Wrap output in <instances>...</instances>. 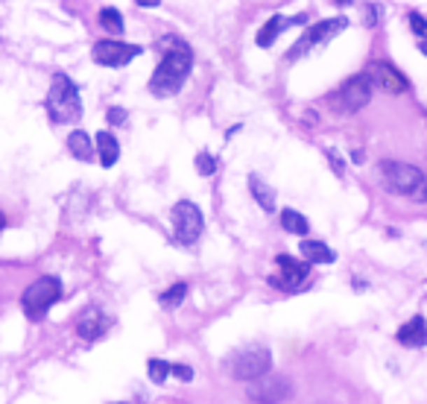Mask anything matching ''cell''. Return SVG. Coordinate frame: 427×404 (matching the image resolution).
Returning <instances> with one entry per match:
<instances>
[{
	"label": "cell",
	"instance_id": "4316f807",
	"mask_svg": "<svg viewBox=\"0 0 427 404\" xmlns=\"http://www.w3.org/2000/svg\"><path fill=\"white\" fill-rule=\"evenodd\" d=\"M173 375H176L178 381H193V369L185 366V363H173Z\"/></svg>",
	"mask_w": 427,
	"mask_h": 404
},
{
	"label": "cell",
	"instance_id": "7402d4cb",
	"mask_svg": "<svg viewBox=\"0 0 427 404\" xmlns=\"http://www.w3.org/2000/svg\"><path fill=\"white\" fill-rule=\"evenodd\" d=\"M146 369H150V381H153V384H164V381L173 375V363L158 361V358H153L150 363H146Z\"/></svg>",
	"mask_w": 427,
	"mask_h": 404
},
{
	"label": "cell",
	"instance_id": "8992f818",
	"mask_svg": "<svg viewBox=\"0 0 427 404\" xmlns=\"http://www.w3.org/2000/svg\"><path fill=\"white\" fill-rule=\"evenodd\" d=\"M372 94H374V85H372L369 74H357V76L346 79V83L340 85V91L331 97V106L337 111H346V115H351V111H360L363 106H369Z\"/></svg>",
	"mask_w": 427,
	"mask_h": 404
},
{
	"label": "cell",
	"instance_id": "ffe728a7",
	"mask_svg": "<svg viewBox=\"0 0 427 404\" xmlns=\"http://www.w3.org/2000/svg\"><path fill=\"white\" fill-rule=\"evenodd\" d=\"M281 225H284V232H290V235H302V237L310 232L307 217L299 214L295 208H284V211H281Z\"/></svg>",
	"mask_w": 427,
	"mask_h": 404
},
{
	"label": "cell",
	"instance_id": "6da1fadb",
	"mask_svg": "<svg viewBox=\"0 0 427 404\" xmlns=\"http://www.w3.org/2000/svg\"><path fill=\"white\" fill-rule=\"evenodd\" d=\"M190 64H193V53L185 44H176L173 50L164 53V59L158 62V68L150 79V91L155 97H173L182 91L185 79L190 76Z\"/></svg>",
	"mask_w": 427,
	"mask_h": 404
},
{
	"label": "cell",
	"instance_id": "9a60e30c",
	"mask_svg": "<svg viewBox=\"0 0 427 404\" xmlns=\"http://www.w3.org/2000/svg\"><path fill=\"white\" fill-rule=\"evenodd\" d=\"M299 249L307 264H334L337 261V252L328 244H322V240H302Z\"/></svg>",
	"mask_w": 427,
	"mask_h": 404
},
{
	"label": "cell",
	"instance_id": "d6986e66",
	"mask_svg": "<svg viewBox=\"0 0 427 404\" xmlns=\"http://www.w3.org/2000/svg\"><path fill=\"white\" fill-rule=\"evenodd\" d=\"M249 188H252V197H255V202L264 208L267 214H272L275 211V190L260 179V176H249Z\"/></svg>",
	"mask_w": 427,
	"mask_h": 404
},
{
	"label": "cell",
	"instance_id": "f1b7e54d",
	"mask_svg": "<svg viewBox=\"0 0 427 404\" xmlns=\"http://www.w3.org/2000/svg\"><path fill=\"white\" fill-rule=\"evenodd\" d=\"M138 6H146V9H155V6H161V0H135Z\"/></svg>",
	"mask_w": 427,
	"mask_h": 404
},
{
	"label": "cell",
	"instance_id": "cb8c5ba5",
	"mask_svg": "<svg viewBox=\"0 0 427 404\" xmlns=\"http://www.w3.org/2000/svg\"><path fill=\"white\" fill-rule=\"evenodd\" d=\"M196 170H200V176H214L217 173V158L211 153H200L196 155Z\"/></svg>",
	"mask_w": 427,
	"mask_h": 404
},
{
	"label": "cell",
	"instance_id": "ac0fdd59",
	"mask_svg": "<svg viewBox=\"0 0 427 404\" xmlns=\"http://www.w3.org/2000/svg\"><path fill=\"white\" fill-rule=\"evenodd\" d=\"M68 150L79 161H94V138L88 132H82V129H76L68 138Z\"/></svg>",
	"mask_w": 427,
	"mask_h": 404
},
{
	"label": "cell",
	"instance_id": "4dcf8cb0",
	"mask_svg": "<svg viewBox=\"0 0 427 404\" xmlns=\"http://www.w3.org/2000/svg\"><path fill=\"white\" fill-rule=\"evenodd\" d=\"M340 4H351V0H340Z\"/></svg>",
	"mask_w": 427,
	"mask_h": 404
},
{
	"label": "cell",
	"instance_id": "44dd1931",
	"mask_svg": "<svg viewBox=\"0 0 427 404\" xmlns=\"http://www.w3.org/2000/svg\"><path fill=\"white\" fill-rule=\"evenodd\" d=\"M185 296H188V284L185 281H178V284H173L170 290H164V293H161V305H164V308H178V305H182L185 302Z\"/></svg>",
	"mask_w": 427,
	"mask_h": 404
},
{
	"label": "cell",
	"instance_id": "4fadbf2b",
	"mask_svg": "<svg viewBox=\"0 0 427 404\" xmlns=\"http://www.w3.org/2000/svg\"><path fill=\"white\" fill-rule=\"evenodd\" d=\"M111 326V319L103 314V311H97V308H88V311H82V316L76 319V334L82 337V340H97V337H103Z\"/></svg>",
	"mask_w": 427,
	"mask_h": 404
},
{
	"label": "cell",
	"instance_id": "603a6c76",
	"mask_svg": "<svg viewBox=\"0 0 427 404\" xmlns=\"http://www.w3.org/2000/svg\"><path fill=\"white\" fill-rule=\"evenodd\" d=\"M100 24H103L108 32H123V15H120L118 9L106 6V9H100Z\"/></svg>",
	"mask_w": 427,
	"mask_h": 404
},
{
	"label": "cell",
	"instance_id": "8fae6325",
	"mask_svg": "<svg viewBox=\"0 0 427 404\" xmlns=\"http://www.w3.org/2000/svg\"><path fill=\"white\" fill-rule=\"evenodd\" d=\"M275 264L281 267V276H272V279H270L275 287L290 290V293H295V290H304V287H307V279H310V264H307V261L302 264V261H295V258H290V255H278Z\"/></svg>",
	"mask_w": 427,
	"mask_h": 404
},
{
	"label": "cell",
	"instance_id": "ba28073f",
	"mask_svg": "<svg viewBox=\"0 0 427 404\" xmlns=\"http://www.w3.org/2000/svg\"><path fill=\"white\" fill-rule=\"evenodd\" d=\"M170 217H173L176 240H178L182 246H190V244H196V240H200L205 220H202V211H200V208H196L193 202H188V200L176 202L173 211H170Z\"/></svg>",
	"mask_w": 427,
	"mask_h": 404
},
{
	"label": "cell",
	"instance_id": "3957f363",
	"mask_svg": "<svg viewBox=\"0 0 427 404\" xmlns=\"http://www.w3.org/2000/svg\"><path fill=\"white\" fill-rule=\"evenodd\" d=\"M59 299H62V281H59L56 276H41L38 281H32V284L24 290L21 308H24V314H27L32 322H38V319H44V314L50 311Z\"/></svg>",
	"mask_w": 427,
	"mask_h": 404
},
{
	"label": "cell",
	"instance_id": "52a82bcc",
	"mask_svg": "<svg viewBox=\"0 0 427 404\" xmlns=\"http://www.w3.org/2000/svg\"><path fill=\"white\" fill-rule=\"evenodd\" d=\"M381 179H384L386 190L410 197V193H416L421 188L424 173L419 167H413V165H404V161H384L381 165Z\"/></svg>",
	"mask_w": 427,
	"mask_h": 404
},
{
	"label": "cell",
	"instance_id": "1f68e13d",
	"mask_svg": "<svg viewBox=\"0 0 427 404\" xmlns=\"http://www.w3.org/2000/svg\"><path fill=\"white\" fill-rule=\"evenodd\" d=\"M114 404H126V401H114Z\"/></svg>",
	"mask_w": 427,
	"mask_h": 404
},
{
	"label": "cell",
	"instance_id": "9c48e42d",
	"mask_svg": "<svg viewBox=\"0 0 427 404\" xmlns=\"http://www.w3.org/2000/svg\"><path fill=\"white\" fill-rule=\"evenodd\" d=\"M293 396V384L281 375H272V372H264L260 378L249 381V398L258 401V404H281Z\"/></svg>",
	"mask_w": 427,
	"mask_h": 404
},
{
	"label": "cell",
	"instance_id": "5bb4252c",
	"mask_svg": "<svg viewBox=\"0 0 427 404\" xmlns=\"http://www.w3.org/2000/svg\"><path fill=\"white\" fill-rule=\"evenodd\" d=\"M396 340L401 346H407V349H424L427 346V322H424V316H413L407 326H401L398 334H396Z\"/></svg>",
	"mask_w": 427,
	"mask_h": 404
},
{
	"label": "cell",
	"instance_id": "e0dca14e",
	"mask_svg": "<svg viewBox=\"0 0 427 404\" xmlns=\"http://www.w3.org/2000/svg\"><path fill=\"white\" fill-rule=\"evenodd\" d=\"M94 147H97V153H100V165L103 167H114V161L120 158V144L111 132H97Z\"/></svg>",
	"mask_w": 427,
	"mask_h": 404
},
{
	"label": "cell",
	"instance_id": "f546056e",
	"mask_svg": "<svg viewBox=\"0 0 427 404\" xmlns=\"http://www.w3.org/2000/svg\"><path fill=\"white\" fill-rule=\"evenodd\" d=\"M413 197H419V200H427V179L421 182V188H419V190L413 193Z\"/></svg>",
	"mask_w": 427,
	"mask_h": 404
},
{
	"label": "cell",
	"instance_id": "484cf974",
	"mask_svg": "<svg viewBox=\"0 0 427 404\" xmlns=\"http://www.w3.org/2000/svg\"><path fill=\"white\" fill-rule=\"evenodd\" d=\"M381 15H384V9L377 4H366V27H374L377 21H381Z\"/></svg>",
	"mask_w": 427,
	"mask_h": 404
},
{
	"label": "cell",
	"instance_id": "83f0119b",
	"mask_svg": "<svg viewBox=\"0 0 427 404\" xmlns=\"http://www.w3.org/2000/svg\"><path fill=\"white\" fill-rule=\"evenodd\" d=\"M123 120H126V111H123V109H118V106H114V109H108V123L120 126Z\"/></svg>",
	"mask_w": 427,
	"mask_h": 404
},
{
	"label": "cell",
	"instance_id": "d4e9b609",
	"mask_svg": "<svg viewBox=\"0 0 427 404\" xmlns=\"http://www.w3.org/2000/svg\"><path fill=\"white\" fill-rule=\"evenodd\" d=\"M410 27H413V32H416L419 39L427 41V18H421L419 12H413V15H410Z\"/></svg>",
	"mask_w": 427,
	"mask_h": 404
},
{
	"label": "cell",
	"instance_id": "30bf717a",
	"mask_svg": "<svg viewBox=\"0 0 427 404\" xmlns=\"http://www.w3.org/2000/svg\"><path fill=\"white\" fill-rule=\"evenodd\" d=\"M144 50L138 44H123V41H97L91 47V59L97 64H106V68H123V64H129L132 59H138Z\"/></svg>",
	"mask_w": 427,
	"mask_h": 404
},
{
	"label": "cell",
	"instance_id": "5b68a950",
	"mask_svg": "<svg viewBox=\"0 0 427 404\" xmlns=\"http://www.w3.org/2000/svg\"><path fill=\"white\" fill-rule=\"evenodd\" d=\"M349 27V18H328V21H319L316 27H310L304 36L293 44V50H290V62H299V59H304L307 53H314V50H319V47H325L331 39H337L342 29Z\"/></svg>",
	"mask_w": 427,
	"mask_h": 404
},
{
	"label": "cell",
	"instance_id": "277c9868",
	"mask_svg": "<svg viewBox=\"0 0 427 404\" xmlns=\"http://www.w3.org/2000/svg\"><path fill=\"white\" fill-rule=\"evenodd\" d=\"M270 366H272V354L264 346L240 349V351H234L232 358L225 361L228 375L237 378V381H246V384L255 381V378H260L264 372H270Z\"/></svg>",
	"mask_w": 427,
	"mask_h": 404
},
{
	"label": "cell",
	"instance_id": "7c38bea8",
	"mask_svg": "<svg viewBox=\"0 0 427 404\" xmlns=\"http://www.w3.org/2000/svg\"><path fill=\"white\" fill-rule=\"evenodd\" d=\"M369 79H372V85L384 88L386 94H404L410 88V83L404 79V74L392 68L389 62H372L369 64Z\"/></svg>",
	"mask_w": 427,
	"mask_h": 404
},
{
	"label": "cell",
	"instance_id": "2e32d148",
	"mask_svg": "<svg viewBox=\"0 0 427 404\" xmlns=\"http://www.w3.org/2000/svg\"><path fill=\"white\" fill-rule=\"evenodd\" d=\"M302 21L304 18H284V15H272V18L258 32V47H272L275 39H278V32H281L287 24H302Z\"/></svg>",
	"mask_w": 427,
	"mask_h": 404
},
{
	"label": "cell",
	"instance_id": "7a4b0ae2",
	"mask_svg": "<svg viewBox=\"0 0 427 404\" xmlns=\"http://www.w3.org/2000/svg\"><path fill=\"white\" fill-rule=\"evenodd\" d=\"M47 115L53 123H74L82 118V100H79V88L71 83V76L56 74L50 94H47Z\"/></svg>",
	"mask_w": 427,
	"mask_h": 404
}]
</instances>
